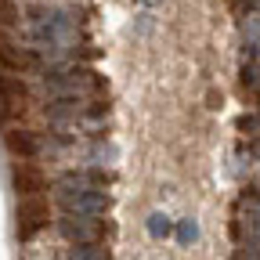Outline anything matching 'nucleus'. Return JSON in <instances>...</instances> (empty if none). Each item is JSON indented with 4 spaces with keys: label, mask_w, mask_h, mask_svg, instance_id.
<instances>
[{
    "label": "nucleus",
    "mask_w": 260,
    "mask_h": 260,
    "mask_svg": "<svg viewBox=\"0 0 260 260\" xmlns=\"http://www.w3.org/2000/svg\"><path fill=\"white\" fill-rule=\"evenodd\" d=\"M58 206L65 213H87V217H105L112 199L102 188L90 184H58Z\"/></svg>",
    "instance_id": "1"
},
{
    "label": "nucleus",
    "mask_w": 260,
    "mask_h": 260,
    "mask_svg": "<svg viewBox=\"0 0 260 260\" xmlns=\"http://www.w3.org/2000/svg\"><path fill=\"white\" fill-rule=\"evenodd\" d=\"M44 90L51 98H80L90 90H102V76L90 69H51L44 76Z\"/></svg>",
    "instance_id": "2"
},
{
    "label": "nucleus",
    "mask_w": 260,
    "mask_h": 260,
    "mask_svg": "<svg viewBox=\"0 0 260 260\" xmlns=\"http://www.w3.org/2000/svg\"><path fill=\"white\" fill-rule=\"evenodd\" d=\"M15 232L22 242H29L37 232H44L47 220H51V210H47V199L44 195H22V203H18V213H15Z\"/></svg>",
    "instance_id": "3"
},
{
    "label": "nucleus",
    "mask_w": 260,
    "mask_h": 260,
    "mask_svg": "<svg viewBox=\"0 0 260 260\" xmlns=\"http://www.w3.org/2000/svg\"><path fill=\"white\" fill-rule=\"evenodd\" d=\"M54 228L65 242H102L105 239V220L87 217V213H61Z\"/></svg>",
    "instance_id": "4"
},
{
    "label": "nucleus",
    "mask_w": 260,
    "mask_h": 260,
    "mask_svg": "<svg viewBox=\"0 0 260 260\" xmlns=\"http://www.w3.org/2000/svg\"><path fill=\"white\" fill-rule=\"evenodd\" d=\"M11 184H15L18 195H40V191H47L44 170L37 167V162H29V159H15V167H11Z\"/></svg>",
    "instance_id": "5"
},
{
    "label": "nucleus",
    "mask_w": 260,
    "mask_h": 260,
    "mask_svg": "<svg viewBox=\"0 0 260 260\" xmlns=\"http://www.w3.org/2000/svg\"><path fill=\"white\" fill-rule=\"evenodd\" d=\"M239 239L242 242H260V195L246 191L239 199Z\"/></svg>",
    "instance_id": "6"
},
{
    "label": "nucleus",
    "mask_w": 260,
    "mask_h": 260,
    "mask_svg": "<svg viewBox=\"0 0 260 260\" xmlns=\"http://www.w3.org/2000/svg\"><path fill=\"white\" fill-rule=\"evenodd\" d=\"M4 148L15 155V159H37L40 155V138L32 130H22V126H11L4 134Z\"/></svg>",
    "instance_id": "7"
},
{
    "label": "nucleus",
    "mask_w": 260,
    "mask_h": 260,
    "mask_svg": "<svg viewBox=\"0 0 260 260\" xmlns=\"http://www.w3.org/2000/svg\"><path fill=\"white\" fill-rule=\"evenodd\" d=\"M25 94H29V87L22 83V76H4L0 73V109H11V105L25 102Z\"/></svg>",
    "instance_id": "8"
},
{
    "label": "nucleus",
    "mask_w": 260,
    "mask_h": 260,
    "mask_svg": "<svg viewBox=\"0 0 260 260\" xmlns=\"http://www.w3.org/2000/svg\"><path fill=\"white\" fill-rule=\"evenodd\" d=\"M44 112H47V119H54V123H65V119H83V105L76 102V98H54V102H51Z\"/></svg>",
    "instance_id": "9"
},
{
    "label": "nucleus",
    "mask_w": 260,
    "mask_h": 260,
    "mask_svg": "<svg viewBox=\"0 0 260 260\" xmlns=\"http://www.w3.org/2000/svg\"><path fill=\"white\" fill-rule=\"evenodd\" d=\"M65 260H112V253L102 242H73V249L65 253Z\"/></svg>",
    "instance_id": "10"
},
{
    "label": "nucleus",
    "mask_w": 260,
    "mask_h": 260,
    "mask_svg": "<svg viewBox=\"0 0 260 260\" xmlns=\"http://www.w3.org/2000/svg\"><path fill=\"white\" fill-rule=\"evenodd\" d=\"M170 232H174V228H170V217L167 213H152L148 217V235L152 239H167Z\"/></svg>",
    "instance_id": "11"
},
{
    "label": "nucleus",
    "mask_w": 260,
    "mask_h": 260,
    "mask_svg": "<svg viewBox=\"0 0 260 260\" xmlns=\"http://www.w3.org/2000/svg\"><path fill=\"white\" fill-rule=\"evenodd\" d=\"M18 25V4L15 0H0V29H15Z\"/></svg>",
    "instance_id": "12"
},
{
    "label": "nucleus",
    "mask_w": 260,
    "mask_h": 260,
    "mask_svg": "<svg viewBox=\"0 0 260 260\" xmlns=\"http://www.w3.org/2000/svg\"><path fill=\"white\" fill-rule=\"evenodd\" d=\"M195 239H199V224H195L191 217L181 220V224H177V242H181V246H191Z\"/></svg>",
    "instance_id": "13"
},
{
    "label": "nucleus",
    "mask_w": 260,
    "mask_h": 260,
    "mask_svg": "<svg viewBox=\"0 0 260 260\" xmlns=\"http://www.w3.org/2000/svg\"><path fill=\"white\" fill-rule=\"evenodd\" d=\"M246 44H249V51L260 47V22L256 18H249V25H246Z\"/></svg>",
    "instance_id": "14"
},
{
    "label": "nucleus",
    "mask_w": 260,
    "mask_h": 260,
    "mask_svg": "<svg viewBox=\"0 0 260 260\" xmlns=\"http://www.w3.org/2000/svg\"><path fill=\"white\" fill-rule=\"evenodd\" d=\"M242 87L260 90V69H256V65H246V69H242Z\"/></svg>",
    "instance_id": "15"
},
{
    "label": "nucleus",
    "mask_w": 260,
    "mask_h": 260,
    "mask_svg": "<svg viewBox=\"0 0 260 260\" xmlns=\"http://www.w3.org/2000/svg\"><path fill=\"white\" fill-rule=\"evenodd\" d=\"M235 260H260V242H242Z\"/></svg>",
    "instance_id": "16"
},
{
    "label": "nucleus",
    "mask_w": 260,
    "mask_h": 260,
    "mask_svg": "<svg viewBox=\"0 0 260 260\" xmlns=\"http://www.w3.org/2000/svg\"><path fill=\"white\" fill-rule=\"evenodd\" d=\"M239 130H246V134H260V116H242Z\"/></svg>",
    "instance_id": "17"
},
{
    "label": "nucleus",
    "mask_w": 260,
    "mask_h": 260,
    "mask_svg": "<svg viewBox=\"0 0 260 260\" xmlns=\"http://www.w3.org/2000/svg\"><path fill=\"white\" fill-rule=\"evenodd\" d=\"M253 155H256V159H260V141H256V145H253Z\"/></svg>",
    "instance_id": "18"
},
{
    "label": "nucleus",
    "mask_w": 260,
    "mask_h": 260,
    "mask_svg": "<svg viewBox=\"0 0 260 260\" xmlns=\"http://www.w3.org/2000/svg\"><path fill=\"white\" fill-rule=\"evenodd\" d=\"M141 4H155V0H141Z\"/></svg>",
    "instance_id": "19"
},
{
    "label": "nucleus",
    "mask_w": 260,
    "mask_h": 260,
    "mask_svg": "<svg viewBox=\"0 0 260 260\" xmlns=\"http://www.w3.org/2000/svg\"><path fill=\"white\" fill-rule=\"evenodd\" d=\"M256 195H260V184H256Z\"/></svg>",
    "instance_id": "20"
}]
</instances>
